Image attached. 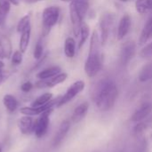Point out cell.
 Segmentation results:
<instances>
[{"mask_svg": "<svg viewBox=\"0 0 152 152\" xmlns=\"http://www.w3.org/2000/svg\"><path fill=\"white\" fill-rule=\"evenodd\" d=\"M11 3L8 0H0V25H2L11 10Z\"/></svg>", "mask_w": 152, "mask_h": 152, "instance_id": "603a6c76", "label": "cell"}, {"mask_svg": "<svg viewBox=\"0 0 152 152\" xmlns=\"http://www.w3.org/2000/svg\"><path fill=\"white\" fill-rule=\"evenodd\" d=\"M53 99V94L51 93H45L39 97H37L33 102H32V107H41L43 105H45L48 103L51 100Z\"/></svg>", "mask_w": 152, "mask_h": 152, "instance_id": "cb8c5ba5", "label": "cell"}, {"mask_svg": "<svg viewBox=\"0 0 152 152\" xmlns=\"http://www.w3.org/2000/svg\"><path fill=\"white\" fill-rule=\"evenodd\" d=\"M152 36V16L148 20V21L146 22V24L144 25L142 33H141V37L139 39V45H144Z\"/></svg>", "mask_w": 152, "mask_h": 152, "instance_id": "e0dca14e", "label": "cell"}, {"mask_svg": "<svg viewBox=\"0 0 152 152\" xmlns=\"http://www.w3.org/2000/svg\"><path fill=\"white\" fill-rule=\"evenodd\" d=\"M0 49L4 52L5 58H10L12 56V47L11 40L4 34H0Z\"/></svg>", "mask_w": 152, "mask_h": 152, "instance_id": "ac0fdd59", "label": "cell"}, {"mask_svg": "<svg viewBox=\"0 0 152 152\" xmlns=\"http://www.w3.org/2000/svg\"><path fill=\"white\" fill-rule=\"evenodd\" d=\"M151 139H152V134H151Z\"/></svg>", "mask_w": 152, "mask_h": 152, "instance_id": "ab89813d", "label": "cell"}, {"mask_svg": "<svg viewBox=\"0 0 152 152\" xmlns=\"http://www.w3.org/2000/svg\"><path fill=\"white\" fill-rule=\"evenodd\" d=\"M53 110L46 111L41 115H39L38 119L35 121V128H34V133L37 138H42L44 137L49 128V124H50V114L52 113Z\"/></svg>", "mask_w": 152, "mask_h": 152, "instance_id": "52a82bcc", "label": "cell"}, {"mask_svg": "<svg viewBox=\"0 0 152 152\" xmlns=\"http://www.w3.org/2000/svg\"><path fill=\"white\" fill-rule=\"evenodd\" d=\"M29 24H30V14H27L19 20L17 24V31L21 33Z\"/></svg>", "mask_w": 152, "mask_h": 152, "instance_id": "4316f807", "label": "cell"}, {"mask_svg": "<svg viewBox=\"0 0 152 152\" xmlns=\"http://www.w3.org/2000/svg\"><path fill=\"white\" fill-rule=\"evenodd\" d=\"M68 77V75L67 73H59L58 75L51 77V78H48V79H40L38 82L36 83L35 86L37 87V88H45V87H53L57 85H60L61 83H63Z\"/></svg>", "mask_w": 152, "mask_h": 152, "instance_id": "9c48e42d", "label": "cell"}, {"mask_svg": "<svg viewBox=\"0 0 152 152\" xmlns=\"http://www.w3.org/2000/svg\"><path fill=\"white\" fill-rule=\"evenodd\" d=\"M152 77V65L145 66L140 73L139 78L141 81H147Z\"/></svg>", "mask_w": 152, "mask_h": 152, "instance_id": "484cf974", "label": "cell"}, {"mask_svg": "<svg viewBox=\"0 0 152 152\" xmlns=\"http://www.w3.org/2000/svg\"><path fill=\"white\" fill-rule=\"evenodd\" d=\"M43 45L41 42H37L35 48H34V52H33V55H34V58L37 59V60H39L41 57H42V54H43Z\"/></svg>", "mask_w": 152, "mask_h": 152, "instance_id": "4dcf8cb0", "label": "cell"}, {"mask_svg": "<svg viewBox=\"0 0 152 152\" xmlns=\"http://www.w3.org/2000/svg\"><path fill=\"white\" fill-rule=\"evenodd\" d=\"M151 128H152V115L148 117L147 118L143 119L142 121L136 123L135 126L133 129V134L135 137L139 138L142 136Z\"/></svg>", "mask_w": 152, "mask_h": 152, "instance_id": "4fadbf2b", "label": "cell"}, {"mask_svg": "<svg viewBox=\"0 0 152 152\" xmlns=\"http://www.w3.org/2000/svg\"><path fill=\"white\" fill-rule=\"evenodd\" d=\"M11 57H12L11 58L12 64L14 66L20 65L22 62V53L20 51H15Z\"/></svg>", "mask_w": 152, "mask_h": 152, "instance_id": "f1b7e54d", "label": "cell"}, {"mask_svg": "<svg viewBox=\"0 0 152 152\" xmlns=\"http://www.w3.org/2000/svg\"><path fill=\"white\" fill-rule=\"evenodd\" d=\"M115 20V15L112 13H104L100 20V28H101V40L102 44L104 45L108 41L110 37L111 28L113 26Z\"/></svg>", "mask_w": 152, "mask_h": 152, "instance_id": "8992f818", "label": "cell"}, {"mask_svg": "<svg viewBox=\"0 0 152 152\" xmlns=\"http://www.w3.org/2000/svg\"><path fill=\"white\" fill-rule=\"evenodd\" d=\"M4 58H5V55L4 53V52L0 49V59H4Z\"/></svg>", "mask_w": 152, "mask_h": 152, "instance_id": "e575fe53", "label": "cell"}, {"mask_svg": "<svg viewBox=\"0 0 152 152\" xmlns=\"http://www.w3.org/2000/svg\"><path fill=\"white\" fill-rule=\"evenodd\" d=\"M79 36H80V41L78 43V49H81L82 46L84 45V44L86 42L88 36H89V27L86 23H83Z\"/></svg>", "mask_w": 152, "mask_h": 152, "instance_id": "d4e9b609", "label": "cell"}, {"mask_svg": "<svg viewBox=\"0 0 152 152\" xmlns=\"http://www.w3.org/2000/svg\"><path fill=\"white\" fill-rule=\"evenodd\" d=\"M61 69L59 66H53V67L47 68V69L40 71L37 75V77L39 79H42V80L48 79V78H51L56 75H58L59 73H61Z\"/></svg>", "mask_w": 152, "mask_h": 152, "instance_id": "d6986e66", "label": "cell"}, {"mask_svg": "<svg viewBox=\"0 0 152 152\" xmlns=\"http://www.w3.org/2000/svg\"><path fill=\"white\" fill-rule=\"evenodd\" d=\"M61 1H63V2H72V1H75V0H61Z\"/></svg>", "mask_w": 152, "mask_h": 152, "instance_id": "74e56055", "label": "cell"}, {"mask_svg": "<svg viewBox=\"0 0 152 152\" xmlns=\"http://www.w3.org/2000/svg\"><path fill=\"white\" fill-rule=\"evenodd\" d=\"M4 62L0 60V69H3V68H4Z\"/></svg>", "mask_w": 152, "mask_h": 152, "instance_id": "8d00e7d4", "label": "cell"}, {"mask_svg": "<svg viewBox=\"0 0 152 152\" xmlns=\"http://www.w3.org/2000/svg\"><path fill=\"white\" fill-rule=\"evenodd\" d=\"M135 7L137 12L141 14L146 13L152 9V0H137Z\"/></svg>", "mask_w": 152, "mask_h": 152, "instance_id": "7402d4cb", "label": "cell"}, {"mask_svg": "<svg viewBox=\"0 0 152 152\" xmlns=\"http://www.w3.org/2000/svg\"><path fill=\"white\" fill-rule=\"evenodd\" d=\"M70 126H71V122L68 119L63 120L61 123V125L53 137V148H57L62 143V142L64 141L65 137L67 136V134L70 129Z\"/></svg>", "mask_w": 152, "mask_h": 152, "instance_id": "ba28073f", "label": "cell"}, {"mask_svg": "<svg viewBox=\"0 0 152 152\" xmlns=\"http://www.w3.org/2000/svg\"><path fill=\"white\" fill-rule=\"evenodd\" d=\"M3 103L9 112H14L18 108V101L12 94H5L3 98Z\"/></svg>", "mask_w": 152, "mask_h": 152, "instance_id": "ffe728a7", "label": "cell"}, {"mask_svg": "<svg viewBox=\"0 0 152 152\" xmlns=\"http://www.w3.org/2000/svg\"><path fill=\"white\" fill-rule=\"evenodd\" d=\"M88 7L89 4L87 0H75L69 4V17L76 37H78L80 34L83 20L88 11Z\"/></svg>", "mask_w": 152, "mask_h": 152, "instance_id": "3957f363", "label": "cell"}, {"mask_svg": "<svg viewBox=\"0 0 152 152\" xmlns=\"http://www.w3.org/2000/svg\"><path fill=\"white\" fill-rule=\"evenodd\" d=\"M64 53L68 58H73L76 53V42L72 37H68L64 44Z\"/></svg>", "mask_w": 152, "mask_h": 152, "instance_id": "44dd1931", "label": "cell"}, {"mask_svg": "<svg viewBox=\"0 0 152 152\" xmlns=\"http://www.w3.org/2000/svg\"><path fill=\"white\" fill-rule=\"evenodd\" d=\"M25 2L27 3H36V2H38V1H42V0H24Z\"/></svg>", "mask_w": 152, "mask_h": 152, "instance_id": "d590c367", "label": "cell"}, {"mask_svg": "<svg viewBox=\"0 0 152 152\" xmlns=\"http://www.w3.org/2000/svg\"><path fill=\"white\" fill-rule=\"evenodd\" d=\"M135 49L136 45L133 41H128L126 42L121 48V53H120V58L121 61L124 65H126L134 57L135 53Z\"/></svg>", "mask_w": 152, "mask_h": 152, "instance_id": "8fae6325", "label": "cell"}, {"mask_svg": "<svg viewBox=\"0 0 152 152\" xmlns=\"http://www.w3.org/2000/svg\"><path fill=\"white\" fill-rule=\"evenodd\" d=\"M4 78H5L4 73V71L2 70V69H0V84L4 80Z\"/></svg>", "mask_w": 152, "mask_h": 152, "instance_id": "d6a6232c", "label": "cell"}, {"mask_svg": "<svg viewBox=\"0 0 152 152\" xmlns=\"http://www.w3.org/2000/svg\"><path fill=\"white\" fill-rule=\"evenodd\" d=\"M130 28H131V17L128 14H125L119 21V25L118 28V38L119 40L123 39L129 32Z\"/></svg>", "mask_w": 152, "mask_h": 152, "instance_id": "9a60e30c", "label": "cell"}, {"mask_svg": "<svg viewBox=\"0 0 152 152\" xmlns=\"http://www.w3.org/2000/svg\"><path fill=\"white\" fill-rule=\"evenodd\" d=\"M120 1H122V2H128V1H130V0H120Z\"/></svg>", "mask_w": 152, "mask_h": 152, "instance_id": "f35d334b", "label": "cell"}, {"mask_svg": "<svg viewBox=\"0 0 152 152\" xmlns=\"http://www.w3.org/2000/svg\"><path fill=\"white\" fill-rule=\"evenodd\" d=\"M89 110V103L85 102L81 104H79L76 109L74 110L72 115H71V122L74 124H77L80 121H82L85 117L87 115Z\"/></svg>", "mask_w": 152, "mask_h": 152, "instance_id": "5bb4252c", "label": "cell"}, {"mask_svg": "<svg viewBox=\"0 0 152 152\" xmlns=\"http://www.w3.org/2000/svg\"><path fill=\"white\" fill-rule=\"evenodd\" d=\"M118 95V89L116 83L111 79H104L97 85L94 100L97 108L105 112L114 107Z\"/></svg>", "mask_w": 152, "mask_h": 152, "instance_id": "6da1fadb", "label": "cell"}, {"mask_svg": "<svg viewBox=\"0 0 152 152\" xmlns=\"http://www.w3.org/2000/svg\"><path fill=\"white\" fill-rule=\"evenodd\" d=\"M84 89H85V82L82 80L76 81L68 88L66 93L60 97V101L58 102L57 107H61L67 104L68 102L72 101L77 94H79Z\"/></svg>", "mask_w": 152, "mask_h": 152, "instance_id": "5b68a950", "label": "cell"}, {"mask_svg": "<svg viewBox=\"0 0 152 152\" xmlns=\"http://www.w3.org/2000/svg\"><path fill=\"white\" fill-rule=\"evenodd\" d=\"M152 114V104L144 103L140 108H138L131 116V121L133 123H138L147 118Z\"/></svg>", "mask_w": 152, "mask_h": 152, "instance_id": "30bf717a", "label": "cell"}, {"mask_svg": "<svg viewBox=\"0 0 152 152\" xmlns=\"http://www.w3.org/2000/svg\"><path fill=\"white\" fill-rule=\"evenodd\" d=\"M101 41L96 31H94L90 41V50L88 57L85 63V71L87 77H95L102 69V54H101Z\"/></svg>", "mask_w": 152, "mask_h": 152, "instance_id": "7a4b0ae2", "label": "cell"}, {"mask_svg": "<svg viewBox=\"0 0 152 152\" xmlns=\"http://www.w3.org/2000/svg\"><path fill=\"white\" fill-rule=\"evenodd\" d=\"M60 17V8L57 6H49L46 7L42 13V23H43V31L42 34L44 37L47 36L52 29V28L58 22Z\"/></svg>", "mask_w": 152, "mask_h": 152, "instance_id": "277c9868", "label": "cell"}, {"mask_svg": "<svg viewBox=\"0 0 152 152\" xmlns=\"http://www.w3.org/2000/svg\"><path fill=\"white\" fill-rule=\"evenodd\" d=\"M33 86H34L33 84H32L31 82L28 81V82H25V83H23V84L21 85L20 89H21V91L24 92V93H28L29 91H31V89L33 88Z\"/></svg>", "mask_w": 152, "mask_h": 152, "instance_id": "1f68e13d", "label": "cell"}, {"mask_svg": "<svg viewBox=\"0 0 152 152\" xmlns=\"http://www.w3.org/2000/svg\"><path fill=\"white\" fill-rule=\"evenodd\" d=\"M140 55L142 58H150L152 56V42L145 45L140 53Z\"/></svg>", "mask_w": 152, "mask_h": 152, "instance_id": "f546056e", "label": "cell"}, {"mask_svg": "<svg viewBox=\"0 0 152 152\" xmlns=\"http://www.w3.org/2000/svg\"><path fill=\"white\" fill-rule=\"evenodd\" d=\"M134 152H150L149 150V143L146 138H142L136 144Z\"/></svg>", "mask_w": 152, "mask_h": 152, "instance_id": "83f0119b", "label": "cell"}, {"mask_svg": "<svg viewBox=\"0 0 152 152\" xmlns=\"http://www.w3.org/2000/svg\"><path fill=\"white\" fill-rule=\"evenodd\" d=\"M8 1L13 5H19L20 4V0H8Z\"/></svg>", "mask_w": 152, "mask_h": 152, "instance_id": "836d02e7", "label": "cell"}, {"mask_svg": "<svg viewBox=\"0 0 152 152\" xmlns=\"http://www.w3.org/2000/svg\"><path fill=\"white\" fill-rule=\"evenodd\" d=\"M18 127L22 134H30L34 133L35 121L30 116H23L18 120Z\"/></svg>", "mask_w": 152, "mask_h": 152, "instance_id": "7c38bea8", "label": "cell"}, {"mask_svg": "<svg viewBox=\"0 0 152 152\" xmlns=\"http://www.w3.org/2000/svg\"><path fill=\"white\" fill-rule=\"evenodd\" d=\"M30 35H31V25L29 24L21 32L20 38L19 47H20V51L22 53H25L26 50L28 49V44H29V40H30Z\"/></svg>", "mask_w": 152, "mask_h": 152, "instance_id": "2e32d148", "label": "cell"}]
</instances>
